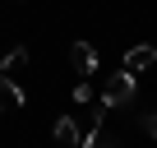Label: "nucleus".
<instances>
[{
	"mask_svg": "<svg viewBox=\"0 0 157 148\" xmlns=\"http://www.w3.org/2000/svg\"><path fill=\"white\" fill-rule=\"evenodd\" d=\"M125 102H134V74L129 69H116L106 79V88H102V107L111 111V107H125Z\"/></svg>",
	"mask_w": 157,
	"mask_h": 148,
	"instance_id": "nucleus-1",
	"label": "nucleus"
},
{
	"mask_svg": "<svg viewBox=\"0 0 157 148\" xmlns=\"http://www.w3.org/2000/svg\"><path fill=\"white\" fill-rule=\"evenodd\" d=\"M143 130H148V134L157 139V111H148V116H143Z\"/></svg>",
	"mask_w": 157,
	"mask_h": 148,
	"instance_id": "nucleus-10",
	"label": "nucleus"
},
{
	"mask_svg": "<svg viewBox=\"0 0 157 148\" xmlns=\"http://www.w3.org/2000/svg\"><path fill=\"white\" fill-rule=\"evenodd\" d=\"M83 148H120V143H116L111 134H102V130H97V134H83Z\"/></svg>",
	"mask_w": 157,
	"mask_h": 148,
	"instance_id": "nucleus-8",
	"label": "nucleus"
},
{
	"mask_svg": "<svg viewBox=\"0 0 157 148\" xmlns=\"http://www.w3.org/2000/svg\"><path fill=\"white\" fill-rule=\"evenodd\" d=\"M19 69H28V46H10L0 56V74H19Z\"/></svg>",
	"mask_w": 157,
	"mask_h": 148,
	"instance_id": "nucleus-6",
	"label": "nucleus"
},
{
	"mask_svg": "<svg viewBox=\"0 0 157 148\" xmlns=\"http://www.w3.org/2000/svg\"><path fill=\"white\" fill-rule=\"evenodd\" d=\"M74 102H78V107H88V102H93V88H88L83 79H78V84H74Z\"/></svg>",
	"mask_w": 157,
	"mask_h": 148,
	"instance_id": "nucleus-9",
	"label": "nucleus"
},
{
	"mask_svg": "<svg viewBox=\"0 0 157 148\" xmlns=\"http://www.w3.org/2000/svg\"><path fill=\"white\" fill-rule=\"evenodd\" d=\"M69 65L78 69V79H88V74L97 69V51H93V42H74V46H69Z\"/></svg>",
	"mask_w": 157,
	"mask_h": 148,
	"instance_id": "nucleus-3",
	"label": "nucleus"
},
{
	"mask_svg": "<svg viewBox=\"0 0 157 148\" xmlns=\"http://www.w3.org/2000/svg\"><path fill=\"white\" fill-rule=\"evenodd\" d=\"M102 116H106V107H102V102H88L83 116H74V120H78V134H97V130H102ZM78 143H83V139H78Z\"/></svg>",
	"mask_w": 157,
	"mask_h": 148,
	"instance_id": "nucleus-4",
	"label": "nucleus"
},
{
	"mask_svg": "<svg viewBox=\"0 0 157 148\" xmlns=\"http://www.w3.org/2000/svg\"><path fill=\"white\" fill-rule=\"evenodd\" d=\"M28 97H23V88L14 84V79H5V74H0V111H19Z\"/></svg>",
	"mask_w": 157,
	"mask_h": 148,
	"instance_id": "nucleus-5",
	"label": "nucleus"
},
{
	"mask_svg": "<svg viewBox=\"0 0 157 148\" xmlns=\"http://www.w3.org/2000/svg\"><path fill=\"white\" fill-rule=\"evenodd\" d=\"M152 65H157V46H148V42L129 46L125 60H120V69H129V74H143V69H152Z\"/></svg>",
	"mask_w": 157,
	"mask_h": 148,
	"instance_id": "nucleus-2",
	"label": "nucleus"
},
{
	"mask_svg": "<svg viewBox=\"0 0 157 148\" xmlns=\"http://www.w3.org/2000/svg\"><path fill=\"white\" fill-rule=\"evenodd\" d=\"M51 134H56V143H65V148H69V143H78V139H83V134H78V120H74V116H60Z\"/></svg>",
	"mask_w": 157,
	"mask_h": 148,
	"instance_id": "nucleus-7",
	"label": "nucleus"
}]
</instances>
